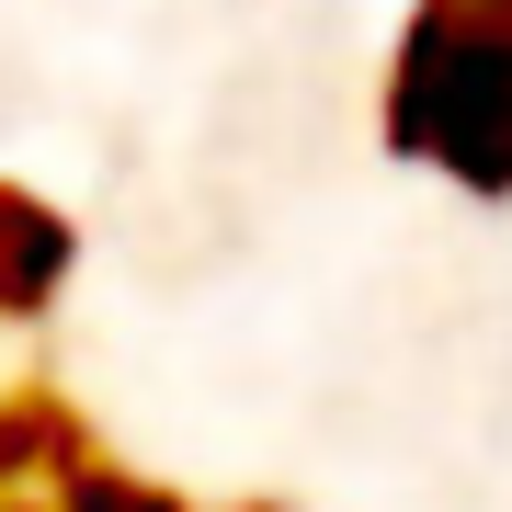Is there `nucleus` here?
<instances>
[{"mask_svg":"<svg viewBox=\"0 0 512 512\" xmlns=\"http://www.w3.org/2000/svg\"><path fill=\"white\" fill-rule=\"evenodd\" d=\"M387 126H399V148H421L433 171H456L478 194L512 183V12L501 0H433L421 12Z\"/></svg>","mask_w":512,"mask_h":512,"instance_id":"nucleus-1","label":"nucleus"},{"mask_svg":"<svg viewBox=\"0 0 512 512\" xmlns=\"http://www.w3.org/2000/svg\"><path fill=\"white\" fill-rule=\"evenodd\" d=\"M80 512H171L160 490H126V478H80Z\"/></svg>","mask_w":512,"mask_h":512,"instance_id":"nucleus-2","label":"nucleus"}]
</instances>
